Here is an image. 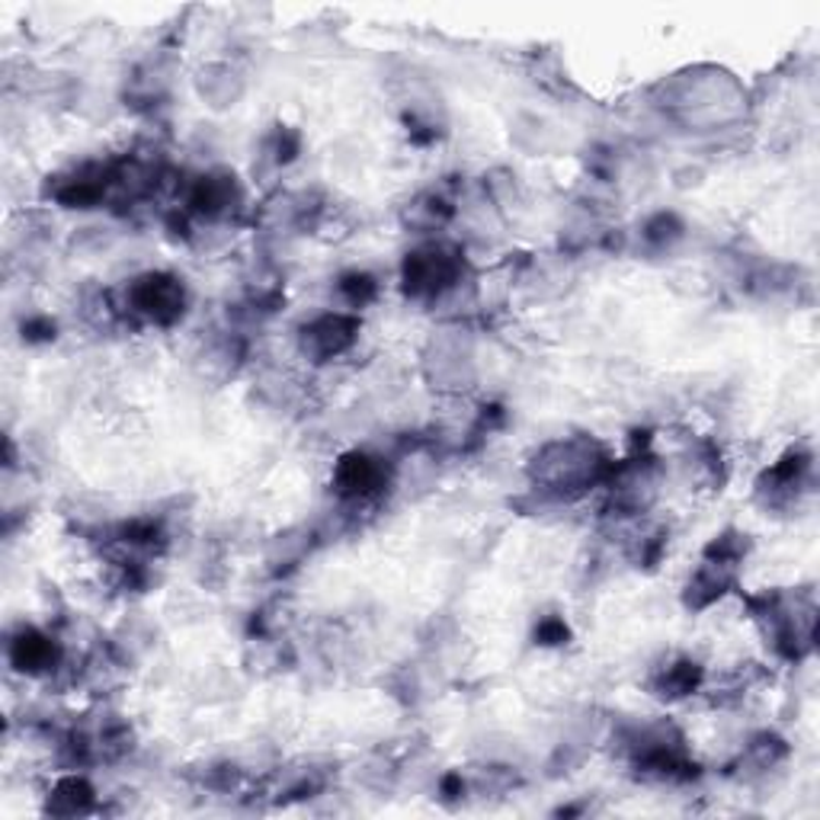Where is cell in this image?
<instances>
[{"label":"cell","instance_id":"7a4b0ae2","mask_svg":"<svg viewBox=\"0 0 820 820\" xmlns=\"http://www.w3.org/2000/svg\"><path fill=\"white\" fill-rule=\"evenodd\" d=\"M135 305L139 311L154 321H174L183 311V289L170 276H147L135 286Z\"/></svg>","mask_w":820,"mask_h":820},{"label":"cell","instance_id":"5b68a950","mask_svg":"<svg viewBox=\"0 0 820 820\" xmlns=\"http://www.w3.org/2000/svg\"><path fill=\"white\" fill-rule=\"evenodd\" d=\"M13 657H16V664L26 670H36V667H46L49 661H55V647H51L49 638H39V634H23L20 641H16V647H13Z\"/></svg>","mask_w":820,"mask_h":820},{"label":"cell","instance_id":"6da1fadb","mask_svg":"<svg viewBox=\"0 0 820 820\" xmlns=\"http://www.w3.org/2000/svg\"><path fill=\"white\" fill-rule=\"evenodd\" d=\"M407 289L417 295H436L455 280V260L442 250H420L407 260Z\"/></svg>","mask_w":820,"mask_h":820},{"label":"cell","instance_id":"3957f363","mask_svg":"<svg viewBox=\"0 0 820 820\" xmlns=\"http://www.w3.org/2000/svg\"><path fill=\"white\" fill-rule=\"evenodd\" d=\"M337 484L346 497H366L382 484V468L366 455H346L337 468Z\"/></svg>","mask_w":820,"mask_h":820},{"label":"cell","instance_id":"277c9868","mask_svg":"<svg viewBox=\"0 0 820 820\" xmlns=\"http://www.w3.org/2000/svg\"><path fill=\"white\" fill-rule=\"evenodd\" d=\"M353 331L356 324L346 318H324L311 331H305V349H311L314 356H334L353 340Z\"/></svg>","mask_w":820,"mask_h":820}]
</instances>
